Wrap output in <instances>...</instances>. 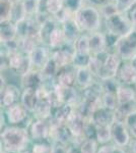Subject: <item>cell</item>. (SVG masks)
<instances>
[{
  "label": "cell",
  "mask_w": 136,
  "mask_h": 153,
  "mask_svg": "<svg viewBox=\"0 0 136 153\" xmlns=\"http://www.w3.org/2000/svg\"><path fill=\"white\" fill-rule=\"evenodd\" d=\"M125 125L129 131L130 135H132L136 139V109L127 117L125 120Z\"/></svg>",
  "instance_id": "29"
},
{
  "label": "cell",
  "mask_w": 136,
  "mask_h": 153,
  "mask_svg": "<svg viewBox=\"0 0 136 153\" xmlns=\"http://www.w3.org/2000/svg\"><path fill=\"white\" fill-rule=\"evenodd\" d=\"M90 1L93 2V3H95V4H101V5H103V4L112 1V0H90Z\"/></svg>",
  "instance_id": "38"
},
{
  "label": "cell",
  "mask_w": 136,
  "mask_h": 153,
  "mask_svg": "<svg viewBox=\"0 0 136 153\" xmlns=\"http://www.w3.org/2000/svg\"><path fill=\"white\" fill-rule=\"evenodd\" d=\"M57 84L62 86V87L73 88L76 84L75 71L68 70L67 68L60 70L57 74Z\"/></svg>",
  "instance_id": "17"
},
{
  "label": "cell",
  "mask_w": 136,
  "mask_h": 153,
  "mask_svg": "<svg viewBox=\"0 0 136 153\" xmlns=\"http://www.w3.org/2000/svg\"><path fill=\"white\" fill-rule=\"evenodd\" d=\"M66 37L64 34V31L62 27H59L58 25L53 29V31L51 32L50 36L48 39V44L51 48L53 49H58L62 47L64 44L66 43Z\"/></svg>",
  "instance_id": "19"
},
{
  "label": "cell",
  "mask_w": 136,
  "mask_h": 153,
  "mask_svg": "<svg viewBox=\"0 0 136 153\" xmlns=\"http://www.w3.org/2000/svg\"><path fill=\"white\" fill-rule=\"evenodd\" d=\"M62 29L64 31V34H65L66 41L70 42V43H74V42L76 41V39L80 36L79 33L81 31H80V29L78 28L77 24L75 23L74 19L64 22L62 24Z\"/></svg>",
  "instance_id": "20"
},
{
  "label": "cell",
  "mask_w": 136,
  "mask_h": 153,
  "mask_svg": "<svg viewBox=\"0 0 136 153\" xmlns=\"http://www.w3.org/2000/svg\"><path fill=\"white\" fill-rule=\"evenodd\" d=\"M121 65H122V58L117 52L107 53L104 58L103 70L99 79L104 81L116 78Z\"/></svg>",
  "instance_id": "5"
},
{
  "label": "cell",
  "mask_w": 136,
  "mask_h": 153,
  "mask_svg": "<svg viewBox=\"0 0 136 153\" xmlns=\"http://www.w3.org/2000/svg\"><path fill=\"white\" fill-rule=\"evenodd\" d=\"M33 153H52V146L46 143H36L32 150Z\"/></svg>",
  "instance_id": "32"
},
{
  "label": "cell",
  "mask_w": 136,
  "mask_h": 153,
  "mask_svg": "<svg viewBox=\"0 0 136 153\" xmlns=\"http://www.w3.org/2000/svg\"><path fill=\"white\" fill-rule=\"evenodd\" d=\"M101 16L102 13L96 7L82 6L75 12L74 21L81 32L93 33L101 27Z\"/></svg>",
  "instance_id": "2"
},
{
  "label": "cell",
  "mask_w": 136,
  "mask_h": 153,
  "mask_svg": "<svg viewBox=\"0 0 136 153\" xmlns=\"http://www.w3.org/2000/svg\"><path fill=\"white\" fill-rule=\"evenodd\" d=\"M106 28L108 34L116 38H120L132 31L134 27L129 16H126V12H117L106 19Z\"/></svg>",
  "instance_id": "3"
},
{
  "label": "cell",
  "mask_w": 136,
  "mask_h": 153,
  "mask_svg": "<svg viewBox=\"0 0 136 153\" xmlns=\"http://www.w3.org/2000/svg\"><path fill=\"white\" fill-rule=\"evenodd\" d=\"M68 153H82L81 152V150H80V147H79V145L78 146H70V147H68Z\"/></svg>",
  "instance_id": "36"
},
{
  "label": "cell",
  "mask_w": 136,
  "mask_h": 153,
  "mask_svg": "<svg viewBox=\"0 0 136 153\" xmlns=\"http://www.w3.org/2000/svg\"><path fill=\"white\" fill-rule=\"evenodd\" d=\"M115 48L123 60H131L136 56V28L125 36L118 38Z\"/></svg>",
  "instance_id": "4"
},
{
  "label": "cell",
  "mask_w": 136,
  "mask_h": 153,
  "mask_svg": "<svg viewBox=\"0 0 136 153\" xmlns=\"http://www.w3.org/2000/svg\"><path fill=\"white\" fill-rule=\"evenodd\" d=\"M113 153H126V151L123 149V147L119 146H114L113 148Z\"/></svg>",
  "instance_id": "37"
},
{
  "label": "cell",
  "mask_w": 136,
  "mask_h": 153,
  "mask_svg": "<svg viewBox=\"0 0 136 153\" xmlns=\"http://www.w3.org/2000/svg\"><path fill=\"white\" fill-rule=\"evenodd\" d=\"M64 8L63 0H44V10L55 16Z\"/></svg>",
  "instance_id": "24"
},
{
  "label": "cell",
  "mask_w": 136,
  "mask_h": 153,
  "mask_svg": "<svg viewBox=\"0 0 136 153\" xmlns=\"http://www.w3.org/2000/svg\"><path fill=\"white\" fill-rule=\"evenodd\" d=\"M116 78L122 85H136V68L131 62L122 63Z\"/></svg>",
  "instance_id": "9"
},
{
  "label": "cell",
  "mask_w": 136,
  "mask_h": 153,
  "mask_svg": "<svg viewBox=\"0 0 136 153\" xmlns=\"http://www.w3.org/2000/svg\"><path fill=\"white\" fill-rule=\"evenodd\" d=\"M12 4L9 0H1V22L10 21Z\"/></svg>",
  "instance_id": "28"
},
{
  "label": "cell",
  "mask_w": 136,
  "mask_h": 153,
  "mask_svg": "<svg viewBox=\"0 0 136 153\" xmlns=\"http://www.w3.org/2000/svg\"><path fill=\"white\" fill-rule=\"evenodd\" d=\"M102 104L104 107L115 110L119 105L116 92H104L102 96Z\"/></svg>",
  "instance_id": "25"
},
{
  "label": "cell",
  "mask_w": 136,
  "mask_h": 153,
  "mask_svg": "<svg viewBox=\"0 0 136 153\" xmlns=\"http://www.w3.org/2000/svg\"><path fill=\"white\" fill-rule=\"evenodd\" d=\"M74 49L75 53L82 54V55H91L90 46V36L80 35L74 42Z\"/></svg>",
  "instance_id": "22"
},
{
  "label": "cell",
  "mask_w": 136,
  "mask_h": 153,
  "mask_svg": "<svg viewBox=\"0 0 136 153\" xmlns=\"http://www.w3.org/2000/svg\"><path fill=\"white\" fill-rule=\"evenodd\" d=\"M19 96V92L14 86H5L1 89V105L9 107L16 103V98Z\"/></svg>",
  "instance_id": "18"
},
{
  "label": "cell",
  "mask_w": 136,
  "mask_h": 153,
  "mask_svg": "<svg viewBox=\"0 0 136 153\" xmlns=\"http://www.w3.org/2000/svg\"><path fill=\"white\" fill-rule=\"evenodd\" d=\"M24 153H33V152H29V151H26Z\"/></svg>",
  "instance_id": "41"
},
{
  "label": "cell",
  "mask_w": 136,
  "mask_h": 153,
  "mask_svg": "<svg viewBox=\"0 0 136 153\" xmlns=\"http://www.w3.org/2000/svg\"><path fill=\"white\" fill-rule=\"evenodd\" d=\"M112 128V140L116 146L125 147L130 143V133L125 123L114 120L111 125Z\"/></svg>",
  "instance_id": "6"
},
{
  "label": "cell",
  "mask_w": 136,
  "mask_h": 153,
  "mask_svg": "<svg viewBox=\"0 0 136 153\" xmlns=\"http://www.w3.org/2000/svg\"><path fill=\"white\" fill-rule=\"evenodd\" d=\"M0 32H1V34H0L1 43H7V42L14 41L17 37L16 24L11 21L1 22Z\"/></svg>",
  "instance_id": "16"
},
{
  "label": "cell",
  "mask_w": 136,
  "mask_h": 153,
  "mask_svg": "<svg viewBox=\"0 0 136 153\" xmlns=\"http://www.w3.org/2000/svg\"><path fill=\"white\" fill-rule=\"evenodd\" d=\"M64 7L68 8L69 10L76 12L83 6V0H63Z\"/></svg>",
  "instance_id": "31"
},
{
  "label": "cell",
  "mask_w": 136,
  "mask_h": 153,
  "mask_svg": "<svg viewBox=\"0 0 136 153\" xmlns=\"http://www.w3.org/2000/svg\"><path fill=\"white\" fill-rule=\"evenodd\" d=\"M52 153H68L67 144L61 142H54L52 145Z\"/></svg>",
  "instance_id": "33"
},
{
  "label": "cell",
  "mask_w": 136,
  "mask_h": 153,
  "mask_svg": "<svg viewBox=\"0 0 136 153\" xmlns=\"http://www.w3.org/2000/svg\"><path fill=\"white\" fill-rule=\"evenodd\" d=\"M29 132L24 128L9 127L1 133V146L9 152H21L29 143Z\"/></svg>",
  "instance_id": "1"
},
{
  "label": "cell",
  "mask_w": 136,
  "mask_h": 153,
  "mask_svg": "<svg viewBox=\"0 0 136 153\" xmlns=\"http://www.w3.org/2000/svg\"><path fill=\"white\" fill-rule=\"evenodd\" d=\"M128 12H129V19L131 21V23H132L133 27L136 28V3Z\"/></svg>",
  "instance_id": "34"
},
{
  "label": "cell",
  "mask_w": 136,
  "mask_h": 153,
  "mask_svg": "<svg viewBox=\"0 0 136 153\" xmlns=\"http://www.w3.org/2000/svg\"><path fill=\"white\" fill-rule=\"evenodd\" d=\"M75 75H76V84L82 88L83 90L88 88L93 85V74L88 68V66H82V68H75Z\"/></svg>",
  "instance_id": "15"
},
{
  "label": "cell",
  "mask_w": 136,
  "mask_h": 153,
  "mask_svg": "<svg viewBox=\"0 0 136 153\" xmlns=\"http://www.w3.org/2000/svg\"><path fill=\"white\" fill-rule=\"evenodd\" d=\"M28 56L29 58V62H31V65L33 70L42 71L45 68V65L47 63H48V61L50 60L47 48L40 45V44H39Z\"/></svg>",
  "instance_id": "7"
},
{
  "label": "cell",
  "mask_w": 136,
  "mask_h": 153,
  "mask_svg": "<svg viewBox=\"0 0 136 153\" xmlns=\"http://www.w3.org/2000/svg\"><path fill=\"white\" fill-rule=\"evenodd\" d=\"M44 76L42 71L38 70H29L28 73L21 76V86L24 89L31 90H39L44 86Z\"/></svg>",
  "instance_id": "8"
},
{
  "label": "cell",
  "mask_w": 136,
  "mask_h": 153,
  "mask_svg": "<svg viewBox=\"0 0 136 153\" xmlns=\"http://www.w3.org/2000/svg\"><path fill=\"white\" fill-rule=\"evenodd\" d=\"M120 12H128L134 6L136 0H114Z\"/></svg>",
  "instance_id": "30"
},
{
  "label": "cell",
  "mask_w": 136,
  "mask_h": 153,
  "mask_svg": "<svg viewBox=\"0 0 136 153\" xmlns=\"http://www.w3.org/2000/svg\"><path fill=\"white\" fill-rule=\"evenodd\" d=\"M131 150H132V153H136V140H134L131 144Z\"/></svg>",
  "instance_id": "39"
},
{
  "label": "cell",
  "mask_w": 136,
  "mask_h": 153,
  "mask_svg": "<svg viewBox=\"0 0 136 153\" xmlns=\"http://www.w3.org/2000/svg\"><path fill=\"white\" fill-rule=\"evenodd\" d=\"M115 120L114 117V110H111L109 108H106L104 106H101L95 112L93 113L90 117V120L96 126H107L112 125V123Z\"/></svg>",
  "instance_id": "13"
},
{
  "label": "cell",
  "mask_w": 136,
  "mask_h": 153,
  "mask_svg": "<svg viewBox=\"0 0 136 153\" xmlns=\"http://www.w3.org/2000/svg\"><path fill=\"white\" fill-rule=\"evenodd\" d=\"M113 148L114 146H111V145H104L100 149H98L96 153H113Z\"/></svg>",
  "instance_id": "35"
},
{
  "label": "cell",
  "mask_w": 136,
  "mask_h": 153,
  "mask_svg": "<svg viewBox=\"0 0 136 153\" xmlns=\"http://www.w3.org/2000/svg\"><path fill=\"white\" fill-rule=\"evenodd\" d=\"M38 90H31V89H24L21 94V104L28 109V111L34 112L37 103L39 101Z\"/></svg>",
  "instance_id": "21"
},
{
  "label": "cell",
  "mask_w": 136,
  "mask_h": 153,
  "mask_svg": "<svg viewBox=\"0 0 136 153\" xmlns=\"http://www.w3.org/2000/svg\"><path fill=\"white\" fill-rule=\"evenodd\" d=\"M23 5L26 11V18H31L39 11V2L40 0H23Z\"/></svg>",
  "instance_id": "27"
},
{
  "label": "cell",
  "mask_w": 136,
  "mask_h": 153,
  "mask_svg": "<svg viewBox=\"0 0 136 153\" xmlns=\"http://www.w3.org/2000/svg\"><path fill=\"white\" fill-rule=\"evenodd\" d=\"M96 139L101 144H106L112 140V128L111 125L96 126Z\"/></svg>",
  "instance_id": "23"
},
{
  "label": "cell",
  "mask_w": 136,
  "mask_h": 153,
  "mask_svg": "<svg viewBox=\"0 0 136 153\" xmlns=\"http://www.w3.org/2000/svg\"><path fill=\"white\" fill-rule=\"evenodd\" d=\"M29 135L37 141H43L50 138V125L46 123V120L38 118L34 122L29 129Z\"/></svg>",
  "instance_id": "11"
},
{
  "label": "cell",
  "mask_w": 136,
  "mask_h": 153,
  "mask_svg": "<svg viewBox=\"0 0 136 153\" xmlns=\"http://www.w3.org/2000/svg\"><path fill=\"white\" fill-rule=\"evenodd\" d=\"M10 2H12V3H14V2H17V1H19V0H9Z\"/></svg>",
  "instance_id": "40"
},
{
  "label": "cell",
  "mask_w": 136,
  "mask_h": 153,
  "mask_svg": "<svg viewBox=\"0 0 136 153\" xmlns=\"http://www.w3.org/2000/svg\"><path fill=\"white\" fill-rule=\"evenodd\" d=\"M118 104H127L136 102V91L129 85H119L116 90Z\"/></svg>",
  "instance_id": "14"
},
{
  "label": "cell",
  "mask_w": 136,
  "mask_h": 153,
  "mask_svg": "<svg viewBox=\"0 0 136 153\" xmlns=\"http://www.w3.org/2000/svg\"><path fill=\"white\" fill-rule=\"evenodd\" d=\"M98 141L95 138H85L79 144L82 153H96L98 152Z\"/></svg>",
  "instance_id": "26"
},
{
  "label": "cell",
  "mask_w": 136,
  "mask_h": 153,
  "mask_svg": "<svg viewBox=\"0 0 136 153\" xmlns=\"http://www.w3.org/2000/svg\"><path fill=\"white\" fill-rule=\"evenodd\" d=\"M90 46L91 55H100L106 53L108 48L107 37L101 32H93L90 35Z\"/></svg>",
  "instance_id": "10"
},
{
  "label": "cell",
  "mask_w": 136,
  "mask_h": 153,
  "mask_svg": "<svg viewBox=\"0 0 136 153\" xmlns=\"http://www.w3.org/2000/svg\"><path fill=\"white\" fill-rule=\"evenodd\" d=\"M28 115V109L21 103H15V104L7 107L6 117L8 122L11 125H18L21 124Z\"/></svg>",
  "instance_id": "12"
}]
</instances>
